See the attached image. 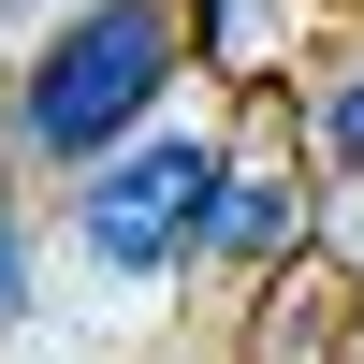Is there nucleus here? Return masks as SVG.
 Wrapping results in <instances>:
<instances>
[{
    "mask_svg": "<svg viewBox=\"0 0 364 364\" xmlns=\"http://www.w3.org/2000/svg\"><path fill=\"white\" fill-rule=\"evenodd\" d=\"M175 73H204L190 0H73L0 87V175H58V190L102 175L175 117Z\"/></svg>",
    "mask_w": 364,
    "mask_h": 364,
    "instance_id": "f257e3e1",
    "label": "nucleus"
},
{
    "mask_svg": "<svg viewBox=\"0 0 364 364\" xmlns=\"http://www.w3.org/2000/svg\"><path fill=\"white\" fill-rule=\"evenodd\" d=\"M219 161H233V132L161 117V132L117 146L102 175H73V248L102 262V277H190L204 233H219Z\"/></svg>",
    "mask_w": 364,
    "mask_h": 364,
    "instance_id": "f03ea898",
    "label": "nucleus"
},
{
    "mask_svg": "<svg viewBox=\"0 0 364 364\" xmlns=\"http://www.w3.org/2000/svg\"><path fill=\"white\" fill-rule=\"evenodd\" d=\"M321 146H306V102H248L233 117V161H219V233H204V262L219 277H291V262L321 248Z\"/></svg>",
    "mask_w": 364,
    "mask_h": 364,
    "instance_id": "7ed1b4c3",
    "label": "nucleus"
},
{
    "mask_svg": "<svg viewBox=\"0 0 364 364\" xmlns=\"http://www.w3.org/2000/svg\"><path fill=\"white\" fill-rule=\"evenodd\" d=\"M306 146H321V175H336V190L364 175V15L306 58Z\"/></svg>",
    "mask_w": 364,
    "mask_h": 364,
    "instance_id": "20e7f679",
    "label": "nucleus"
},
{
    "mask_svg": "<svg viewBox=\"0 0 364 364\" xmlns=\"http://www.w3.org/2000/svg\"><path fill=\"white\" fill-rule=\"evenodd\" d=\"M0 321H29V204H15V175H0Z\"/></svg>",
    "mask_w": 364,
    "mask_h": 364,
    "instance_id": "39448f33",
    "label": "nucleus"
},
{
    "mask_svg": "<svg viewBox=\"0 0 364 364\" xmlns=\"http://www.w3.org/2000/svg\"><path fill=\"white\" fill-rule=\"evenodd\" d=\"M321 262H336V277L364 291V175H350V190H336V204H321Z\"/></svg>",
    "mask_w": 364,
    "mask_h": 364,
    "instance_id": "423d86ee",
    "label": "nucleus"
}]
</instances>
